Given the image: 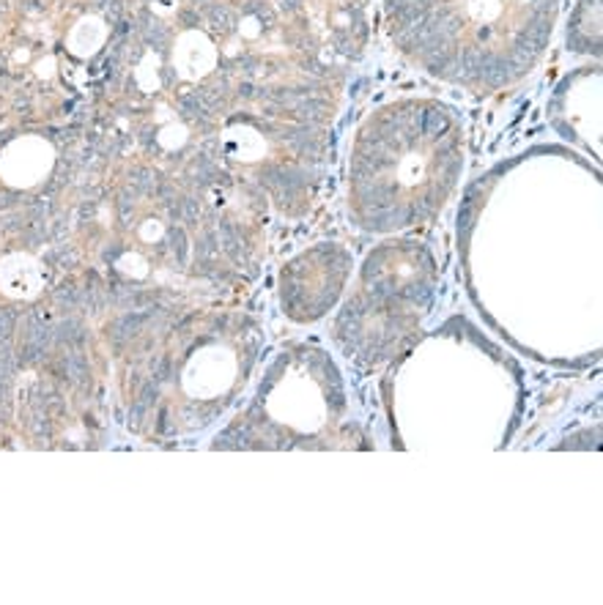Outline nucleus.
<instances>
[{
  "label": "nucleus",
  "mask_w": 603,
  "mask_h": 605,
  "mask_svg": "<svg viewBox=\"0 0 603 605\" xmlns=\"http://www.w3.org/2000/svg\"><path fill=\"white\" fill-rule=\"evenodd\" d=\"M403 55L430 77L494 93L540 63L559 0H387Z\"/></svg>",
  "instance_id": "nucleus-2"
},
{
  "label": "nucleus",
  "mask_w": 603,
  "mask_h": 605,
  "mask_svg": "<svg viewBox=\"0 0 603 605\" xmlns=\"http://www.w3.org/2000/svg\"><path fill=\"white\" fill-rule=\"evenodd\" d=\"M464 124L439 99H395L359 126L348 159V211L368 233L425 225L455 195Z\"/></svg>",
  "instance_id": "nucleus-1"
}]
</instances>
